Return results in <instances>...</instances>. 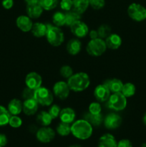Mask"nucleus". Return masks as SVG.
<instances>
[{"label":"nucleus","instance_id":"nucleus-32","mask_svg":"<svg viewBox=\"0 0 146 147\" xmlns=\"http://www.w3.org/2000/svg\"><path fill=\"white\" fill-rule=\"evenodd\" d=\"M39 2L42 7L43 9L49 11L57 7L58 4V0H40Z\"/></svg>","mask_w":146,"mask_h":147},{"label":"nucleus","instance_id":"nucleus-41","mask_svg":"<svg viewBox=\"0 0 146 147\" xmlns=\"http://www.w3.org/2000/svg\"><path fill=\"white\" fill-rule=\"evenodd\" d=\"M117 147H133V144L128 139H122L117 143Z\"/></svg>","mask_w":146,"mask_h":147},{"label":"nucleus","instance_id":"nucleus-36","mask_svg":"<svg viewBox=\"0 0 146 147\" xmlns=\"http://www.w3.org/2000/svg\"><path fill=\"white\" fill-rule=\"evenodd\" d=\"M90 6L95 10H99L103 8L105 4L104 0H89Z\"/></svg>","mask_w":146,"mask_h":147},{"label":"nucleus","instance_id":"nucleus-30","mask_svg":"<svg viewBox=\"0 0 146 147\" xmlns=\"http://www.w3.org/2000/svg\"><path fill=\"white\" fill-rule=\"evenodd\" d=\"M52 22L54 25L57 26V27H62V26L65 25V14L61 12V11H57L53 15Z\"/></svg>","mask_w":146,"mask_h":147},{"label":"nucleus","instance_id":"nucleus-3","mask_svg":"<svg viewBox=\"0 0 146 147\" xmlns=\"http://www.w3.org/2000/svg\"><path fill=\"white\" fill-rule=\"evenodd\" d=\"M45 36L48 42L54 47L60 46L64 40L62 30L59 27L52 24H47V30Z\"/></svg>","mask_w":146,"mask_h":147},{"label":"nucleus","instance_id":"nucleus-25","mask_svg":"<svg viewBox=\"0 0 146 147\" xmlns=\"http://www.w3.org/2000/svg\"><path fill=\"white\" fill-rule=\"evenodd\" d=\"M73 10L80 14H83L90 6L89 0H72Z\"/></svg>","mask_w":146,"mask_h":147},{"label":"nucleus","instance_id":"nucleus-12","mask_svg":"<svg viewBox=\"0 0 146 147\" xmlns=\"http://www.w3.org/2000/svg\"><path fill=\"white\" fill-rule=\"evenodd\" d=\"M122 123V118L115 113H110L104 118V126L106 129L113 130L120 127Z\"/></svg>","mask_w":146,"mask_h":147},{"label":"nucleus","instance_id":"nucleus-28","mask_svg":"<svg viewBox=\"0 0 146 147\" xmlns=\"http://www.w3.org/2000/svg\"><path fill=\"white\" fill-rule=\"evenodd\" d=\"M136 92V88L135 85L132 83H126L123 84L121 93L126 98L132 97L135 95Z\"/></svg>","mask_w":146,"mask_h":147},{"label":"nucleus","instance_id":"nucleus-8","mask_svg":"<svg viewBox=\"0 0 146 147\" xmlns=\"http://www.w3.org/2000/svg\"><path fill=\"white\" fill-rule=\"evenodd\" d=\"M55 136V132L51 128L48 126H43L39 129L36 134L37 140L42 143H49L54 139Z\"/></svg>","mask_w":146,"mask_h":147},{"label":"nucleus","instance_id":"nucleus-16","mask_svg":"<svg viewBox=\"0 0 146 147\" xmlns=\"http://www.w3.org/2000/svg\"><path fill=\"white\" fill-rule=\"evenodd\" d=\"M38 104L34 98L27 99L23 103L22 111L27 116H32L37 113L38 110Z\"/></svg>","mask_w":146,"mask_h":147},{"label":"nucleus","instance_id":"nucleus-9","mask_svg":"<svg viewBox=\"0 0 146 147\" xmlns=\"http://www.w3.org/2000/svg\"><path fill=\"white\" fill-rule=\"evenodd\" d=\"M70 88L68 83L64 81H58L53 86V93L58 98L64 100L70 94Z\"/></svg>","mask_w":146,"mask_h":147},{"label":"nucleus","instance_id":"nucleus-11","mask_svg":"<svg viewBox=\"0 0 146 147\" xmlns=\"http://www.w3.org/2000/svg\"><path fill=\"white\" fill-rule=\"evenodd\" d=\"M42 83V79L41 76L36 72H31L26 76V86L32 90H36L41 87Z\"/></svg>","mask_w":146,"mask_h":147},{"label":"nucleus","instance_id":"nucleus-23","mask_svg":"<svg viewBox=\"0 0 146 147\" xmlns=\"http://www.w3.org/2000/svg\"><path fill=\"white\" fill-rule=\"evenodd\" d=\"M47 30V24L42 22H36L33 24L31 32L36 37H42L46 35Z\"/></svg>","mask_w":146,"mask_h":147},{"label":"nucleus","instance_id":"nucleus-49","mask_svg":"<svg viewBox=\"0 0 146 147\" xmlns=\"http://www.w3.org/2000/svg\"><path fill=\"white\" fill-rule=\"evenodd\" d=\"M145 19H146V11H145Z\"/></svg>","mask_w":146,"mask_h":147},{"label":"nucleus","instance_id":"nucleus-5","mask_svg":"<svg viewBox=\"0 0 146 147\" xmlns=\"http://www.w3.org/2000/svg\"><path fill=\"white\" fill-rule=\"evenodd\" d=\"M107 104L110 109L115 111H120L124 110L127 106V98L121 92L114 93L110 95L107 100Z\"/></svg>","mask_w":146,"mask_h":147},{"label":"nucleus","instance_id":"nucleus-46","mask_svg":"<svg viewBox=\"0 0 146 147\" xmlns=\"http://www.w3.org/2000/svg\"><path fill=\"white\" fill-rule=\"evenodd\" d=\"M143 123H144V124L146 126V113H145L144 116H143Z\"/></svg>","mask_w":146,"mask_h":147},{"label":"nucleus","instance_id":"nucleus-47","mask_svg":"<svg viewBox=\"0 0 146 147\" xmlns=\"http://www.w3.org/2000/svg\"><path fill=\"white\" fill-rule=\"evenodd\" d=\"M70 147H82V146H81L80 145H78V144H74V145H72V146H70Z\"/></svg>","mask_w":146,"mask_h":147},{"label":"nucleus","instance_id":"nucleus-21","mask_svg":"<svg viewBox=\"0 0 146 147\" xmlns=\"http://www.w3.org/2000/svg\"><path fill=\"white\" fill-rule=\"evenodd\" d=\"M23 103L19 99H12L8 104V111L12 116H17L21 112Z\"/></svg>","mask_w":146,"mask_h":147},{"label":"nucleus","instance_id":"nucleus-19","mask_svg":"<svg viewBox=\"0 0 146 147\" xmlns=\"http://www.w3.org/2000/svg\"><path fill=\"white\" fill-rule=\"evenodd\" d=\"M117 145L115 138L110 134H105L99 139L98 147H117Z\"/></svg>","mask_w":146,"mask_h":147},{"label":"nucleus","instance_id":"nucleus-35","mask_svg":"<svg viewBox=\"0 0 146 147\" xmlns=\"http://www.w3.org/2000/svg\"><path fill=\"white\" fill-rule=\"evenodd\" d=\"M102 107L101 105L97 102H93V103H90L89 106V112L92 114H99L101 113Z\"/></svg>","mask_w":146,"mask_h":147},{"label":"nucleus","instance_id":"nucleus-34","mask_svg":"<svg viewBox=\"0 0 146 147\" xmlns=\"http://www.w3.org/2000/svg\"><path fill=\"white\" fill-rule=\"evenodd\" d=\"M60 73L63 78L69 79L73 75V70L70 66L64 65L60 68Z\"/></svg>","mask_w":146,"mask_h":147},{"label":"nucleus","instance_id":"nucleus-39","mask_svg":"<svg viewBox=\"0 0 146 147\" xmlns=\"http://www.w3.org/2000/svg\"><path fill=\"white\" fill-rule=\"evenodd\" d=\"M60 111H61V109L59 106L57 105H53L50 108L48 112L50 114V116H52L53 119H56L57 117H58L60 116Z\"/></svg>","mask_w":146,"mask_h":147},{"label":"nucleus","instance_id":"nucleus-26","mask_svg":"<svg viewBox=\"0 0 146 147\" xmlns=\"http://www.w3.org/2000/svg\"><path fill=\"white\" fill-rule=\"evenodd\" d=\"M53 119L49 112L47 111H41L37 117V123H40L42 126H48L50 125V123L52 121Z\"/></svg>","mask_w":146,"mask_h":147},{"label":"nucleus","instance_id":"nucleus-20","mask_svg":"<svg viewBox=\"0 0 146 147\" xmlns=\"http://www.w3.org/2000/svg\"><path fill=\"white\" fill-rule=\"evenodd\" d=\"M82 49V43L78 39H71L67 42V50L69 54L76 55L80 52Z\"/></svg>","mask_w":146,"mask_h":147},{"label":"nucleus","instance_id":"nucleus-7","mask_svg":"<svg viewBox=\"0 0 146 147\" xmlns=\"http://www.w3.org/2000/svg\"><path fill=\"white\" fill-rule=\"evenodd\" d=\"M146 9L141 4L133 3L127 8L128 16L136 22H142L145 20Z\"/></svg>","mask_w":146,"mask_h":147},{"label":"nucleus","instance_id":"nucleus-10","mask_svg":"<svg viewBox=\"0 0 146 147\" xmlns=\"http://www.w3.org/2000/svg\"><path fill=\"white\" fill-rule=\"evenodd\" d=\"M71 32L78 38L84 37L89 33V28L87 24L81 21V20L75 22L70 26Z\"/></svg>","mask_w":146,"mask_h":147},{"label":"nucleus","instance_id":"nucleus-14","mask_svg":"<svg viewBox=\"0 0 146 147\" xmlns=\"http://www.w3.org/2000/svg\"><path fill=\"white\" fill-rule=\"evenodd\" d=\"M16 24H17V27L21 31L24 32L31 31L33 26V22L31 18L29 16L26 15H21L17 17L16 20Z\"/></svg>","mask_w":146,"mask_h":147},{"label":"nucleus","instance_id":"nucleus-27","mask_svg":"<svg viewBox=\"0 0 146 147\" xmlns=\"http://www.w3.org/2000/svg\"><path fill=\"white\" fill-rule=\"evenodd\" d=\"M80 15H81V14L76 12L74 10H73V11H71V10H70V11H67V13H65V25L70 27L74 22L81 20V16Z\"/></svg>","mask_w":146,"mask_h":147},{"label":"nucleus","instance_id":"nucleus-48","mask_svg":"<svg viewBox=\"0 0 146 147\" xmlns=\"http://www.w3.org/2000/svg\"><path fill=\"white\" fill-rule=\"evenodd\" d=\"M140 147H146V143H145V144H143V145H142Z\"/></svg>","mask_w":146,"mask_h":147},{"label":"nucleus","instance_id":"nucleus-2","mask_svg":"<svg viewBox=\"0 0 146 147\" xmlns=\"http://www.w3.org/2000/svg\"><path fill=\"white\" fill-rule=\"evenodd\" d=\"M67 83L71 90L74 92H82L89 87L90 79L87 73L80 72L73 74L68 79Z\"/></svg>","mask_w":146,"mask_h":147},{"label":"nucleus","instance_id":"nucleus-24","mask_svg":"<svg viewBox=\"0 0 146 147\" xmlns=\"http://www.w3.org/2000/svg\"><path fill=\"white\" fill-rule=\"evenodd\" d=\"M84 119L89 122L92 126H99L103 121L102 115L101 113L99 114H92L90 112L86 113L84 116Z\"/></svg>","mask_w":146,"mask_h":147},{"label":"nucleus","instance_id":"nucleus-45","mask_svg":"<svg viewBox=\"0 0 146 147\" xmlns=\"http://www.w3.org/2000/svg\"><path fill=\"white\" fill-rule=\"evenodd\" d=\"M24 1L27 2V4L28 3H34V2H38L40 0H24Z\"/></svg>","mask_w":146,"mask_h":147},{"label":"nucleus","instance_id":"nucleus-6","mask_svg":"<svg viewBox=\"0 0 146 147\" xmlns=\"http://www.w3.org/2000/svg\"><path fill=\"white\" fill-rule=\"evenodd\" d=\"M34 98L39 104L43 106H49L52 103L53 94L47 88L40 87L34 90Z\"/></svg>","mask_w":146,"mask_h":147},{"label":"nucleus","instance_id":"nucleus-31","mask_svg":"<svg viewBox=\"0 0 146 147\" xmlns=\"http://www.w3.org/2000/svg\"><path fill=\"white\" fill-rule=\"evenodd\" d=\"M57 132L59 135L62 136H68L71 133V126L69 123H60L57 127Z\"/></svg>","mask_w":146,"mask_h":147},{"label":"nucleus","instance_id":"nucleus-37","mask_svg":"<svg viewBox=\"0 0 146 147\" xmlns=\"http://www.w3.org/2000/svg\"><path fill=\"white\" fill-rule=\"evenodd\" d=\"M9 124L13 128H19L22 124V120L17 116H12L10 117Z\"/></svg>","mask_w":146,"mask_h":147},{"label":"nucleus","instance_id":"nucleus-4","mask_svg":"<svg viewBox=\"0 0 146 147\" xmlns=\"http://www.w3.org/2000/svg\"><path fill=\"white\" fill-rule=\"evenodd\" d=\"M106 50L107 46L105 42L100 37L90 40L86 47L87 53L92 57L101 56L106 51Z\"/></svg>","mask_w":146,"mask_h":147},{"label":"nucleus","instance_id":"nucleus-1","mask_svg":"<svg viewBox=\"0 0 146 147\" xmlns=\"http://www.w3.org/2000/svg\"><path fill=\"white\" fill-rule=\"evenodd\" d=\"M92 126L85 119L74 121L71 126V133L77 139L86 140L92 134Z\"/></svg>","mask_w":146,"mask_h":147},{"label":"nucleus","instance_id":"nucleus-33","mask_svg":"<svg viewBox=\"0 0 146 147\" xmlns=\"http://www.w3.org/2000/svg\"><path fill=\"white\" fill-rule=\"evenodd\" d=\"M97 33L100 38L105 39L111 34V28L107 24H102L97 30Z\"/></svg>","mask_w":146,"mask_h":147},{"label":"nucleus","instance_id":"nucleus-17","mask_svg":"<svg viewBox=\"0 0 146 147\" xmlns=\"http://www.w3.org/2000/svg\"><path fill=\"white\" fill-rule=\"evenodd\" d=\"M104 42L107 48L110 50H117L122 45L121 37L117 34H110L106 37Z\"/></svg>","mask_w":146,"mask_h":147},{"label":"nucleus","instance_id":"nucleus-43","mask_svg":"<svg viewBox=\"0 0 146 147\" xmlns=\"http://www.w3.org/2000/svg\"><path fill=\"white\" fill-rule=\"evenodd\" d=\"M7 144V136L4 134H0V146L1 147L5 146Z\"/></svg>","mask_w":146,"mask_h":147},{"label":"nucleus","instance_id":"nucleus-13","mask_svg":"<svg viewBox=\"0 0 146 147\" xmlns=\"http://www.w3.org/2000/svg\"><path fill=\"white\" fill-rule=\"evenodd\" d=\"M110 90L107 86L103 84L98 85L94 88V96L96 100L99 102H105L109 99L110 96Z\"/></svg>","mask_w":146,"mask_h":147},{"label":"nucleus","instance_id":"nucleus-22","mask_svg":"<svg viewBox=\"0 0 146 147\" xmlns=\"http://www.w3.org/2000/svg\"><path fill=\"white\" fill-rule=\"evenodd\" d=\"M104 84L107 86L110 92L113 93L121 92L123 86V82L120 79L117 78H113L111 79V80H106L104 83Z\"/></svg>","mask_w":146,"mask_h":147},{"label":"nucleus","instance_id":"nucleus-40","mask_svg":"<svg viewBox=\"0 0 146 147\" xmlns=\"http://www.w3.org/2000/svg\"><path fill=\"white\" fill-rule=\"evenodd\" d=\"M34 90H32V89L29 88L28 87L24 88V90H23V93H22L23 98H24V100L34 98Z\"/></svg>","mask_w":146,"mask_h":147},{"label":"nucleus","instance_id":"nucleus-15","mask_svg":"<svg viewBox=\"0 0 146 147\" xmlns=\"http://www.w3.org/2000/svg\"><path fill=\"white\" fill-rule=\"evenodd\" d=\"M43 8L40 2L28 3L27 5V15L31 19H37L42 15L43 12Z\"/></svg>","mask_w":146,"mask_h":147},{"label":"nucleus","instance_id":"nucleus-42","mask_svg":"<svg viewBox=\"0 0 146 147\" xmlns=\"http://www.w3.org/2000/svg\"><path fill=\"white\" fill-rule=\"evenodd\" d=\"M14 5V1L13 0H3L2 6L6 9H9Z\"/></svg>","mask_w":146,"mask_h":147},{"label":"nucleus","instance_id":"nucleus-50","mask_svg":"<svg viewBox=\"0 0 146 147\" xmlns=\"http://www.w3.org/2000/svg\"><path fill=\"white\" fill-rule=\"evenodd\" d=\"M0 147H1V146H0Z\"/></svg>","mask_w":146,"mask_h":147},{"label":"nucleus","instance_id":"nucleus-44","mask_svg":"<svg viewBox=\"0 0 146 147\" xmlns=\"http://www.w3.org/2000/svg\"><path fill=\"white\" fill-rule=\"evenodd\" d=\"M89 35H90V37L91 38V40H93V39L98 38V33H97V30H91L90 32H89Z\"/></svg>","mask_w":146,"mask_h":147},{"label":"nucleus","instance_id":"nucleus-38","mask_svg":"<svg viewBox=\"0 0 146 147\" xmlns=\"http://www.w3.org/2000/svg\"><path fill=\"white\" fill-rule=\"evenodd\" d=\"M60 7L64 11H70L73 8L72 0H62L60 1Z\"/></svg>","mask_w":146,"mask_h":147},{"label":"nucleus","instance_id":"nucleus-29","mask_svg":"<svg viewBox=\"0 0 146 147\" xmlns=\"http://www.w3.org/2000/svg\"><path fill=\"white\" fill-rule=\"evenodd\" d=\"M11 114L9 112L8 109L4 106H0V126H6L9 121Z\"/></svg>","mask_w":146,"mask_h":147},{"label":"nucleus","instance_id":"nucleus-18","mask_svg":"<svg viewBox=\"0 0 146 147\" xmlns=\"http://www.w3.org/2000/svg\"><path fill=\"white\" fill-rule=\"evenodd\" d=\"M59 116L62 122L70 124L74 121L76 114L74 111L71 108H64L62 109Z\"/></svg>","mask_w":146,"mask_h":147}]
</instances>
